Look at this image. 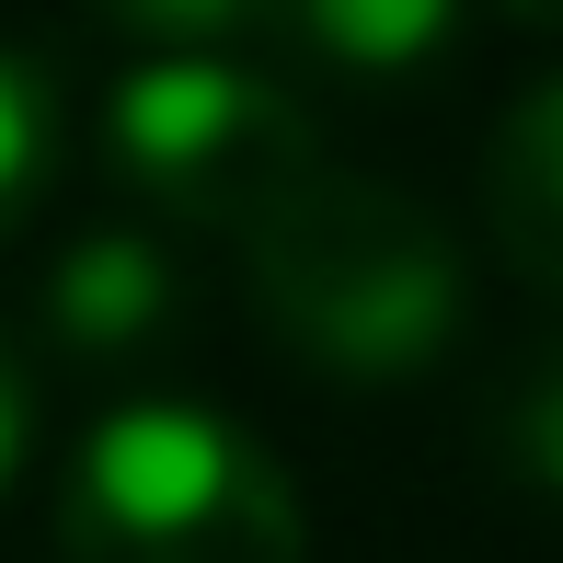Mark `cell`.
<instances>
[{
	"label": "cell",
	"mask_w": 563,
	"mask_h": 563,
	"mask_svg": "<svg viewBox=\"0 0 563 563\" xmlns=\"http://www.w3.org/2000/svg\"><path fill=\"white\" fill-rule=\"evenodd\" d=\"M242 253H253V311L322 379H415L460 345V311H472L449 219L379 173L322 162L276 219L242 230Z\"/></svg>",
	"instance_id": "obj_1"
},
{
	"label": "cell",
	"mask_w": 563,
	"mask_h": 563,
	"mask_svg": "<svg viewBox=\"0 0 563 563\" xmlns=\"http://www.w3.org/2000/svg\"><path fill=\"white\" fill-rule=\"evenodd\" d=\"M69 563H311L299 483L208 402H126L58 472Z\"/></svg>",
	"instance_id": "obj_2"
},
{
	"label": "cell",
	"mask_w": 563,
	"mask_h": 563,
	"mask_svg": "<svg viewBox=\"0 0 563 563\" xmlns=\"http://www.w3.org/2000/svg\"><path fill=\"white\" fill-rule=\"evenodd\" d=\"M104 162L126 196L196 219V230H253L322 173V126L288 81L230 58H150L104 92Z\"/></svg>",
	"instance_id": "obj_3"
},
{
	"label": "cell",
	"mask_w": 563,
	"mask_h": 563,
	"mask_svg": "<svg viewBox=\"0 0 563 563\" xmlns=\"http://www.w3.org/2000/svg\"><path fill=\"white\" fill-rule=\"evenodd\" d=\"M46 345L81 356V368H115V356H150L185 322V276H173L162 242H139V230H92V242H69L58 265H46Z\"/></svg>",
	"instance_id": "obj_4"
},
{
	"label": "cell",
	"mask_w": 563,
	"mask_h": 563,
	"mask_svg": "<svg viewBox=\"0 0 563 563\" xmlns=\"http://www.w3.org/2000/svg\"><path fill=\"white\" fill-rule=\"evenodd\" d=\"M483 219L529 288H563V69L518 92L483 139Z\"/></svg>",
	"instance_id": "obj_5"
},
{
	"label": "cell",
	"mask_w": 563,
	"mask_h": 563,
	"mask_svg": "<svg viewBox=\"0 0 563 563\" xmlns=\"http://www.w3.org/2000/svg\"><path fill=\"white\" fill-rule=\"evenodd\" d=\"M253 23H276L299 58L345 69V81H415L460 35V0H253Z\"/></svg>",
	"instance_id": "obj_6"
},
{
	"label": "cell",
	"mask_w": 563,
	"mask_h": 563,
	"mask_svg": "<svg viewBox=\"0 0 563 563\" xmlns=\"http://www.w3.org/2000/svg\"><path fill=\"white\" fill-rule=\"evenodd\" d=\"M483 460L529 495H563V334L518 345L483 379Z\"/></svg>",
	"instance_id": "obj_7"
},
{
	"label": "cell",
	"mask_w": 563,
	"mask_h": 563,
	"mask_svg": "<svg viewBox=\"0 0 563 563\" xmlns=\"http://www.w3.org/2000/svg\"><path fill=\"white\" fill-rule=\"evenodd\" d=\"M46 173H58V92L23 46H0V242L35 219Z\"/></svg>",
	"instance_id": "obj_8"
},
{
	"label": "cell",
	"mask_w": 563,
	"mask_h": 563,
	"mask_svg": "<svg viewBox=\"0 0 563 563\" xmlns=\"http://www.w3.org/2000/svg\"><path fill=\"white\" fill-rule=\"evenodd\" d=\"M92 12L126 23V35H162L173 58H196V46L242 35V23H253V0H92Z\"/></svg>",
	"instance_id": "obj_9"
},
{
	"label": "cell",
	"mask_w": 563,
	"mask_h": 563,
	"mask_svg": "<svg viewBox=\"0 0 563 563\" xmlns=\"http://www.w3.org/2000/svg\"><path fill=\"white\" fill-rule=\"evenodd\" d=\"M23 438H35V379H23V356L0 345V483H12V460H23Z\"/></svg>",
	"instance_id": "obj_10"
},
{
	"label": "cell",
	"mask_w": 563,
	"mask_h": 563,
	"mask_svg": "<svg viewBox=\"0 0 563 563\" xmlns=\"http://www.w3.org/2000/svg\"><path fill=\"white\" fill-rule=\"evenodd\" d=\"M506 23H563V0H506Z\"/></svg>",
	"instance_id": "obj_11"
}]
</instances>
